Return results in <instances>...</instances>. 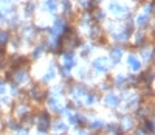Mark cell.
Masks as SVG:
<instances>
[{"instance_id": "cell-1", "label": "cell", "mask_w": 155, "mask_h": 135, "mask_svg": "<svg viewBox=\"0 0 155 135\" xmlns=\"http://www.w3.org/2000/svg\"><path fill=\"white\" fill-rule=\"evenodd\" d=\"M130 65H132V69H135V70L140 69V64H138L137 59H134V58H130Z\"/></svg>"}]
</instances>
